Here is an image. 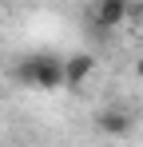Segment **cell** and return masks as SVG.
I'll return each instance as SVG.
<instances>
[{
    "instance_id": "obj_3",
    "label": "cell",
    "mask_w": 143,
    "mask_h": 147,
    "mask_svg": "<svg viewBox=\"0 0 143 147\" xmlns=\"http://www.w3.org/2000/svg\"><path fill=\"white\" fill-rule=\"evenodd\" d=\"M92 72H95V56H88V52L68 56L64 60V88H84Z\"/></svg>"
},
{
    "instance_id": "obj_1",
    "label": "cell",
    "mask_w": 143,
    "mask_h": 147,
    "mask_svg": "<svg viewBox=\"0 0 143 147\" xmlns=\"http://www.w3.org/2000/svg\"><path fill=\"white\" fill-rule=\"evenodd\" d=\"M12 80H16L20 88L56 92V88H64V60H60V56H52V52H32V56L16 60Z\"/></svg>"
},
{
    "instance_id": "obj_6",
    "label": "cell",
    "mask_w": 143,
    "mask_h": 147,
    "mask_svg": "<svg viewBox=\"0 0 143 147\" xmlns=\"http://www.w3.org/2000/svg\"><path fill=\"white\" fill-rule=\"evenodd\" d=\"M92 4H95V0H92Z\"/></svg>"
},
{
    "instance_id": "obj_2",
    "label": "cell",
    "mask_w": 143,
    "mask_h": 147,
    "mask_svg": "<svg viewBox=\"0 0 143 147\" xmlns=\"http://www.w3.org/2000/svg\"><path fill=\"white\" fill-rule=\"evenodd\" d=\"M127 16H131V0H95V28H103V32H111V28L127 24Z\"/></svg>"
},
{
    "instance_id": "obj_4",
    "label": "cell",
    "mask_w": 143,
    "mask_h": 147,
    "mask_svg": "<svg viewBox=\"0 0 143 147\" xmlns=\"http://www.w3.org/2000/svg\"><path fill=\"white\" fill-rule=\"evenodd\" d=\"M131 127H135V119L127 111H115V107L95 111V131H103V135H127Z\"/></svg>"
},
{
    "instance_id": "obj_5",
    "label": "cell",
    "mask_w": 143,
    "mask_h": 147,
    "mask_svg": "<svg viewBox=\"0 0 143 147\" xmlns=\"http://www.w3.org/2000/svg\"><path fill=\"white\" fill-rule=\"evenodd\" d=\"M135 80H143V56L135 60Z\"/></svg>"
}]
</instances>
